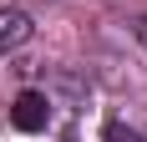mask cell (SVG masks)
Listing matches in <instances>:
<instances>
[{
	"instance_id": "cell-1",
	"label": "cell",
	"mask_w": 147,
	"mask_h": 142,
	"mask_svg": "<svg viewBox=\"0 0 147 142\" xmlns=\"http://www.w3.org/2000/svg\"><path fill=\"white\" fill-rule=\"evenodd\" d=\"M10 122H15L20 132H41L46 122H51V101H46L41 91H20L15 107H10Z\"/></svg>"
},
{
	"instance_id": "cell-2",
	"label": "cell",
	"mask_w": 147,
	"mask_h": 142,
	"mask_svg": "<svg viewBox=\"0 0 147 142\" xmlns=\"http://www.w3.org/2000/svg\"><path fill=\"white\" fill-rule=\"evenodd\" d=\"M26 41H30V15L26 10H0V51H15Z\"/></svg>"
},
{
	"instance_id": "cell-3",
	"label": "cell",
	"mask_w": 147,
	"mask_h": 142,
	"mask_svg": "<svg viewBox=\"0 0 147 142\" xmlns=\"http://www.w3.org/2000/svg\"><path fill=\"white\" fill-rule=\"evenodd\" d=\"M107 142H137V132H127L122 122H112V127H107Z\"/></svg>"
}]
</instances>
